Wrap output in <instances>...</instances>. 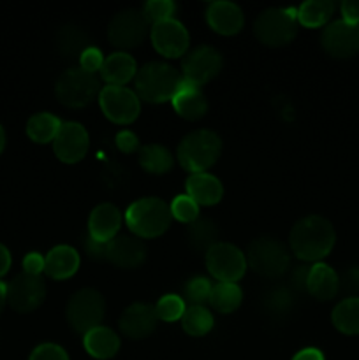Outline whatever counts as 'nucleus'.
<instances>
[{
	"mask_svg": "<svg viewBox=\"0 0 359 360\" xmlns=\"http://www.w3.org/2000/svg\"><path fill=\"white\" fill-rule=\"evenodd\" d=\"M157 313L155 306L146 302H134L120 316V330L130 340H144L157 327Z\"/></svg>",
	"mask_w": 359,
	"mask_h": 360,
	"instance_id": "obj_18",
	"label": "nucleus"
},
{
	"mask_svg": "<svg viewBox=\"0 0 359 360\" xmlns=\"http://www.w3.org/2000/svg\"><path fill=\"white\" fill-rule=\"evenodd\" d=\"M176 11V4L171 0H150L143 6V16L148 23H160V21L171 20Z\"/></svg>",
	"mask_w": 359,
	"mask_h": 360,
	"instance_id": "obj_38",
	"label": "nucleus"
},
{
	"mask_svg": "<svg viewBox=\"0 0 359 360\" xmlns=\"http://www.w3.org/2000/svg\"><path fill=\"white\" fill-rule=\"evenodd\" d=\"M55 94L60 104L65 108L80 109L90 104L97 94H101V84L95 74L87 72L81 67H73L58 77Z\"/></svg>",
	"mask_w": 359,
	"mask_h": 360,
	"instance_id": "obj_7",
	"label": "nucleus"
},
{
	"mask_svg": "<svg viewBox=\"0 0 359 360\" xmlns=\"http://www.w3.org/2000/svg\"><path fill=\"white\" fill-rule=\"evenodd\" d=\"M151 42L153 48L165 58H180L189 49V32L178 20L160 21L151 27Z\"/></svg>",
	"mask_w": 359,
	"mask_h": 360,
	"instance_id": "obj_15",
	"label": "nucleus"
},
{
	"mask_svg": "<svg viewBox=\"0 0 359 360\" xmlns=\"http://www.w3.org/2000/svg\"><path fill=\"white\" fill-rule=\"evenodd\" d=\"M99 104L108 120L118 125H129L139 116L141 102L136 91L125 86H106L99 94Z\"/></svg>",
	"mask_w": 359,
	"mask_h": 360,
	"instance_id": "obj_10",
	"label": "nucleus"
},
{
	"mask_svg": "<svg viewBox=\"0 0 359 360\" xmlns=\"http://www.w3.org/2000/svg\"><path fill=\"white\" fill-rule=\"evenodd\" d=\"M222 141L213 130H194L183 137L178 146V160L183 169L192 174L206 172L218 160Z\"/></svg>",
	"mask_w": 359,
	"mask_h": 360,
	"instance_id": "obj_4",
	"label": "nucleus"
},
{
	"mask_svg": "<svg viewBox=\"0 0 359 360\" xmlns=\"http://www.w3.org/2000/svg\"><path fill=\"white\" fill-rule=\"evenodd\" d=\"M211 288H213V285L210 283L208 278H192V280L187 281L185 288H183V295H185L183 301L189 302L190 306H204L206 302H210Z\"/></svg>",
	"mask_w": 359,
	"mask_h": 360,
	"instance_id": "obj_37",
	"label": "nucleus"
},
{
	"mask_svg": "<svg viewBox=\"0 0 359 360\" xmlns=\"http://www.w3.org/2000/svg\"><path fill=\"white\" fill-rule=\"evenodd\" d=\"M136 60L123 51L109 55L101 69V76L108 86H125L130 79L136 77Z\"/></svg>",
	"mask_w": 359,
	"mask_h": 360,
	"instance_id": "obj_24",
	"label": "nucleus"
},
{
	"mask_svg": "<svg viewBox=\"0 0 359 360\" xmlns=\"http://www.w3.org/2000/svg\"><path fill=\"white\" fill-rule=\"evenodd\" d=\"M308 273H310V267H306V266L292 267V271L289 273L287 287L291 288L292 292H296V294H305V292H308L306 290V283H308Z\"/></svg>",
	"mask_w": 359,
	"mask_h": 360,
	"instance_id": "obj_42",
	"label": "nucleus"
},
{
	"mask_svg": "<svg viewBox=\"0 0 359 360\" xmlns=\"http://www.w3.org/2000/svg\"><path fill=\"white\" fill-rule=\"evenodd\" d=\"M292 360H324V355L317 348H305V350L298 352Z\"/></svg>",
	"mask_w": 359,
	"mask_h": 360,
	"instance_id": "obj_48",
	"label": "nucleus"
},
{
	"mask_svg": "<svg viewBox=\"0 0 359 360\" xmlns=\"http://www.w3.org/2000/svg\"><path fill=\"white\" fill-rule=\"evenodd\" d=\"M253 34L263 44L278 48L285 46L298 34V11L271 7L253 21Z\"/></svg>",
	"mask_w": 359,
	"mask_h": 360,
	"instance_id": "obj_5",
	"label": "nucleus"
},
{
	"mask_svg": "<svg viewBox=\"0 0 359 360\" xmlns=\"http://www.w3.org/2000/svg\"><path fill=\"white\" fill-rule=\"evenodd\" d=\"M187 239L196 252L208 253L218 241V227L210 218H197L187 227Z\"/></svg>",
	"mask_w": 359,
	"mask_h": 360,
	"instance_id": "obj_27",
	"label": "nucleus"
},
{
	"mask_svg": "<svg viewBox=\"0 0 359 360\" xmlns=\"http://www.w3.org/2000/svg\"><path fill=\"white\" fill-rule=\"evenodd\" d=\"M28 360H69V355L62 347L53 343L39 345L34 352H32Z\"/></svg>",
	"mask_w": 359,
	"mask_h": 360,
	"instance_id": "obj_40",
	"label": "nucleus"
},
{
	"mask_svg": "<svg viewBox=\"0 0 359 360\" xmlns=\"http://www.w3.org/2000/svg\"><path fill=\"white\" fill-rule=\"evenodd\" d=\"M137 144H139V141H137V137L134 136L132 132H129V130H123V132H120L118 136H116V146H118V150L123 151V153H134V151L137 150Z\"/></svg>",
	"mask_w": 359,
	"mask_h": 360,
	"instance_id": "obj_44",
	"label": "nucleus"
},
{
	"mask_svg": "<svg viewBox=\"0 0 359 360\" xmlns=\"http://www.w3.org/2000/svg\"><path fill=\"white\" fill-rule=\"evenodd\" d=\"M336 234L329 220L322 217H306L292 227L289 245L292 253L305 262H317L333 250Z\"/></svg>",
	"mask_w": 359,
	"mask_h": 360,
	"instance_id": "obj_1",
	"label": "nucleus"
},
{
	"mask_svg": "<svg viewBox=\"0 0 359 360\" xmlns=\"http://www.w3.org/2000/svg\"><path fill=\"white\" fill-rule=\"evenodd\" d=\"M183 76L172 65L162 62H150L137 70L134 77L136 95L151 104L172 101L182 84Z\"/></svg>",
	"mask_w": 359,
	"mask_h": 360,
	"instance_id": "obj_2",
	"label": "nucleus"
},
{
	"mask_svg": "<svg viewBox=\"0 0 359 360\" xmlns=\"http://www.w3.org/2000/svg\"><path fill=\"white\" fill-rule=\"evenodd\" d=\"M58 49L62 55L69 56V58H76V56L83 55V51H87L90 48V41H88L87 34L81 30L80 27H74V25H67L62 30L58 32Z\"/></svg>",
	"mask_w": 359,
	"mask_h": 360,
	"instance_id": "obj_35",
	"label": "nucleus"
},
{
	"mask_svg": "<svg viewBox=\"0 0 359 360\" xmlns=\"http://www.w3.org/2000/svg\"><path fill=\"white\" fill-rule=\"evenodd\" d=\"M172 221L171 210L157 197H144L130 204L125 211V224L136 238L153 239L164 234Z\"/></svg>",
	"mask_w": 359,
	"mask_h": 360,
	"instance_id": "obj_3",
	"label": "nucleus"
},
{
	"mask_svg": "<svg viewBox=\"0 0 359 360\" xmlns=\"http://www.w3.org/2000/svg\"><path fill=\"white\" fill-rule=\"evenodd\" d=\"M296 295L298 294L292 292L287 285H278V287L270 288L263 299L264 309L273 319H284L294 309Z\"/></svg>",
	"mask_w": 359,
	"mask_h": 360,
	"instance_id": "obj_29",
	"label": "nucleus"
},
{
	"mask_svg": "<svg viewBox=\"0 0 359 360\" xmlns=\"http://www.w3.org/2000/svg\"><path fill=\"white\" fill-rule=\"evenodd\" d=\"M46 285L41 276L21 273L7 285V302L18 313H30L42 304Z\"/></svg>",
	"mask_w": 359,
	"mask_h": 360,
	"instance_id": "obj_13",
	"label": "nucleus"
},
{
	"mask_svg": "<svg viewBox=\"0 0 359 360\" xmlns=\"http://www.w3.org/2000/svg\"><path fill=\"white\" fill-rule=\"evenodd\" d=\"M172 108L178 112L182 118L190 120V122H196L201 120L208 111V101L204 97L203 90L196 84L189 83V81L183 79L180 84L178 91L172 97Z\"/></svg>",
	"mask_w": 359,
	"mask_h": 360,
	"instance_id": "obj_21",
	"label": "nucleus"
},
{
	"mask_svg": "<svg viewBox=\"0 0 359 360\" xmlns=\"http://www.w3.org/2000/svg\"><path fill=\"white\" fill-rule=\"evenodd\" d=\"M246 264L263 278H280L291 267V253L284 243L273 238H259L250 243Z\"/></svg>",
	"mask_w": 359,
	"mask_h": 360,
	"instance_id": "obj_6",
	"label": "nucleus"
},
{
	"mask_svg": "<svg viewBox=\"0 0 359 360\" xmlns=\"http://www.w3.org/2000/svg\"><path fill=\"white\" fill-rule=\"evenodd\" d=\"M139 165L150 174H165L172 169L175 160L168 148L160 144H146L139 150Z\"/></svg>",
	"mask_w": 359,
	"mask_h": 360,
	"instance_id": "obj_28",
	"label": "nucleus"
},
{
	"mask_svg": "<svg viewBox=\"0 0 359 360\" xmlns=\"http://www.w3.org/2000/svg\"><path fill=\"white\" fill-rule=\"evenodd\" d=\"M4 146H6V132H4L2 125H0V153L4 151Z\"/></svg>",
	"mask_w": 359,
	"mask_h": 360,
	"instance_id": "obj_51",
	"label": "nucleus"
},
{
	"mask_svg": "<svg viewBox=\"0 0 359 360\" xmlns=\"http://www.w3.org/2000/svg\"><path fill=\"white\" fill-rule=\"evenodd\" d=\"M320 44L327 55L334 58H351L359 53V25L344 20L333 21L324 28Z\"/></svg>",
	"mask_w": 359,
	"mask_h": 360,
	"instance_id": "obj_14",
	"label": "nucleus"
},
{
	"mask_svg": "<svg viewBox=\"0 0 359 360\" xmlns=\"http://www.w3.org/2000/svg\"><path fill=\"white\" fill-rule=\"evenodd\" d=\"M206 21L217 34L236 35L243 28L245 16L232 2H211L206 9Z\"/></svg>",
	"mask_w": 359,
	"mask_h": 360,
	"instance_id": "obj_20",
	"label": "nucleus"
},
{
	"mask_svg": "<svg viewBox=\"0 0 359 360\" xmlns=\"http://www.w3.org/2000/svg\"><path fill=\"white\" fill-rule=\"evenodd\" d=\"M206 266L218 283H236L246 271V257L231 243H217L206 253Z\"/></svg>",
	"mask_w": 359,
	"mask_h": 360,
	"instance_id": "obj_9",
	"label": "nucleus"
},
{
	"mask_svg": "<svg viewBox=\"0 0 359 360\" xmlns=\"http://www.w3.org/2000/svg\"><path fill=\"white\" fill-rule=\"evenodd\" d=\"M106 313V301L94 288L77 290L69 299L65 308V316L69 326L77 334L90 333L95 327H101Z\"/></svg>",
	"mask_w": 359,
	"mask_h": 360,
	"instance_id": "obj_8",
	"label": "nucleus"
},
{
	"mask_svg": "<svg viewBox=\"0 0 359 360\" xmlns=\"http://www.w3.org/2000/svg\"><path fill=\"white\" fill-rule=\"evenodd\" d=\"M182 327L189 336L201 338L213 329V315L204 306H189L182 316Z\"/></svg>",
	"mask_w": 359,
	"mask_h": 360,
	"instance_id": "obj_34",
	"label": "nucleus"
},
{
	"mask_svg": "<svg viewBox=\"0 0 359 360\" xmlns=\"http://www.w3.org/2000/svg\"><path fill=\"white\" fill-rule=\"evenodd\" d=\"M187 195L197 206H215L224 197V186L215 176L208 172H197L187 179Z\"/></svg>",
	"mask_w": 359,
	"mask_h": 360,
	"instance_id": "obj_22",
	"label": "nucleus"
},
{
	"mask_svg": "<svg viewBox=\"0 0 359 360\" xmlns=\"http://www.w3.org/2000/svg\"><path fill=\"white\" fill-rule=\"evenodd\" d=\"M88 146H90V139H88L87 129L76 122L62 123L55 141H53L55 155L58 157V160L65 162V164H76V162L83 160Z\"/></svg>",
	"mask_w": 359,
	"mask_h": 360,
	"instance_id": "obj_16",
	"label": "nucleus"
},
{
	"mask_svg": "<svg viewBox=\"0 0 359 360\" xmlns=\"http://www.w3.org/2000/svg\"><path fill=\"white\" fill-rule=\"evenodd\" d=\"M6 302H7V285L4 283V281H0V313H2Z\"/></svg>",
	"mask_w": 359,
	"mask_h": 360,
	"instance_id": "obj_50",
	"label": "nucleus"
},
{
	"mask_svg": "<svg viewBox=\"0 0 359 360\" xmlns=\"http://www.w3.org/2000/svg\"><path fill=\"white\" fill-rule=\"evenodd\" d=\"M23 273L32 274V276H41V273L44 271V257L35 252L28 253L23 259Z\"/></svg>",
	"mask_w": 359,
	"mask_h": 360,
	"instance_id": "obj_43",
	"label": "nucleus"
},
{
	"mask_svg": "<svg viewBox=\"0 0 359 360\" xmlns=\"http://www.w3.org/2000/svg\"><path fill=\"white\" fill-rule=\"evenodd\" d=\"M80 269V253L73 246H55L44 257V273L53 280H67Z\"/></svg>",
	"mask_w": 359,
	"mask_h": 360,
	"instance_id": "obj_23",
	"label": "nucleus"
},
{
	"mask_svg": "<svg viewBox=\"0 0 359 360\" xmlns=\"http://www.w3.org/2000/svg\"><path fill=\"white\" fill-rule=\"evenodd\" d=\"M11 262H13V259H11L9 250H7L4 245H0V278H2L4 274H7V271H9L11 267Z\"/></svg>",
	"mask_w": 359,
	"mask_h": 360,
	"instance_id": "obj_49",
	"label": "nucleus"
},
{
	"mask_svg": "<svg viewBox=\"0 0 359 360\" xmlns=\"http://www.w3.org/2000/svg\"><path fill=\"white\" fill-rule=\"evenodd\" d=\"M60 127H62V122L55 115H51V112H37V115L28 120L27 136L37 144L53 143Z\"/></svg>",
	"mask_w": 359,
	"mask_h": 360,
	"instance_id": "obj_30",
	"label": "nucleus"
},
{
	"mask_svg": "<svg viewBox=\"0 0 359 360\" xmlns=\"http://www.w3.org/2000/svg\"><path fill=\"white\" fill-rule=\"evenodd\" d=\"M185 309V301H183V297H180V295L176 294L164 295V297L158 299V302L155 304L157 319L162 320V322H176V320H182Z\"/></svg>",
	"mask_w": 359,
	"mask_h": 360,
	"instance_id": "obj_36",
	"label": "nucleus"
},
{
	"mask_svg": "<svg viewBox=\"0 0 359 360\" xmlns=\"http://www.w3.org/2000/svg\"><path fill=\"white\" fill-rule=\"evenodd\" d=\"M106 260L122 269H137L146 260V246L136 236L118 234L108 243Z\"/></svg>",
	"mask_w": 359,
	"mask_h": 360,
	"instance_id": "obj_17",
	"label": "nucleus"
},
{
	"mask_svg": "<svg viewBox=\"0 0 359 360\" xmlns=\"http://www.w3.org/2000/svg\"><path fill=\"white\" fill-rule=\"evenodd\" d=\"M334 4L331 0H310L299 6L298 21L306 28H319L333 16Z\"/></svg>",
	"mask_w": 359,
	"mask_h": 360,
	"instance_id": "obj_33",
	"label": "nucleus"
},
{
	"mask_svg": "<svg viewBox=\"0 0 359 360\" xmlns=\"http://www.w3.org/2000/svg\"><path fill=\"white\" fill-rule=\"evenodd\" d=\"M340 285L344 290L351 292V294H358L359 292V267H352V269L345 271L344 278L340 280Z\"/></svg>",
	"mask_w": 359,
	"mask_h": 360,
	"instance_id": "obj_46",
	"label": "nucleus"
},
{
	"mask_svg": "<svg viewBox=\"0 0 359 360\" xmlns=\"http://www.w3.org/2000/svg\"><path fill=\"white\" fill-rule=\"evenodd\" d=\"M243 301V292L238 283H217L211 288L210 304L222 315L234 313Z\"/></svg>",
	"mask_w": 359,
	"mask_h": 360,
	"instance_id": "obj_32",
	"label": "nucleus"
},
{
	"mask_svg": "<svg viewBox=\"0 0 359 360\" xmlns=\"http://www.w3.org/2000/svg\"><path fill=\"white\" fill-rule=\"evenodd\" d=\"M148 35V21L141 11L125 9L115 14L108 27V37L115 48L129 49L143 44Z\"/></svg>",
	"mask_w": 359,
	"mask_h": 360,
	"instance_id": "obj_11",
	"label": "nucleus"
},
{
	"mask_svg": "<svg viewBox=\"0 0 359 360\" xmlns=\"http://www.w3.org/2000/svg\"><path fill=\"white\" fill-rule=\"evenodd\" d=\"M222 63L224 60L217 49L211 46H197L183 58V79L201 88L220 72Z\"/></svg>",
	"mask_w": 359,
	"mask_h": 360,
	"instance_id": "obj_12",
	"label": "nucleus"
},
{
	"mask_svg": "<svg viewBox=\"0 0 359 360\" xmlns=\"http://www.w3.org/2000/svg\"><path fill=\"white\" fill-rule=\"evenodd\" d=\"M344 21L352 25H359V0H345L340 6Z\"/></svg>",
	"mask_w": 359,
	"mask_h": 360,
	"instance_id": "obj_45",
	"label": "nucleus"
},
{
	"mask_svg": "<svg viewBox=\"0 0 359 360\" xmlns=\"http://www.w3.org/2000/svg\"><path fill=\"white\" fill-rule=\"evenodd\" d=\"M122 227V213L113 204H101L88 218V236L99 243H109L118 236Z\"/></svg>",
	"mask_w": 359,
	"mask_h": 360,
	"instance_id": "obj_19",
	"label": "nucleus"
},
{
	"mask_svg": "<svg viewBox=\"0 0 359 360\" xmlns=\"http://www.w3.org/2000/svg\"><path fill=\"white\" fill-rule=\"evenodd\" d=\"M104 60L106 58L102 56L101 49L90 46V48H88L87 51H83V55L80 56V67L83 70H87V72L95 74L97 70L102 69V63H104Z\"/></svg>",
	"mask_w": 359,
	"mask_h": 360,
	"instance_id": "obj_41",
	"label": "nucleus"
},
{
	"mask_svg": "<svg viewBox=\"0 0 359 360\" xmlns=\"http://www.w3.org/2000/svg\"><path fill=\"white\" fill-rule=\"evenodd\" d=\"M84 250H87L88 255L95 260H106V252H108V243H99L95 239H92L90 236L84 241Z\"/></svg>",
	"mask_w": 359,
	"mask_h": 360,
	"instance_id": "obj_47",
	"label": "nucleus"
},
{
	"mask_svg": "<svg viewBox=\"0 0 359 360\" xmlns=\"http://www.w3.org/2000/svg\"><path fill=\"white\" fill-rule=\"evenodd\" d=\"M172 218L183 224H192L199 218V206L189 195H178L169 206Z\"/></svg>",
	"mask_w": 359,
	"mask_h": 360,
	"instance_id": "obj_39",
	"label": "nucleus"
},
{
	"mask_svg": "<svg viewBox=\"0 0 359 360\" xmlns=\"http://www.w3.org/2000/svg\"><path fill=\"white\" fill-rule=\"evenodd\" d=\"M333 326L347 336L359 334V297H347L333 309Z\"/></svg>",
	"mask_w": 359,
	"mask_h": 360,
	"instance_id": "obj_31",
	"label": "nucleus"
},
{
	"mask_svg": "<svg viewBox=\"0 0 359 360\" xmlns=\"http://www.w3.org/2000/svg\"><path fill=\"white\" fill-rule=\"evenodd\" d=\"M83 345L84 350L88 352V355H92V357L99 360H108L118 354L120 338L116 336L115 330L101 326L84 334Z\"/></svg>",
	"mask_w": 359,
	"mask_h": 360,
	"instance_id": "obj_26",
	"label": "nucleus"
},
{
	"mask_svg": "<svg viewBox=\"0 0 359 360\" xmlns=\"http://www.w3.org/2000/svg\"><path fill=\"white\" fill-rule=\"evenodd\" d=\"M338 288H340V278L334 273L333 267L322 262L310 267L306 290L312 297L319 299V301H329L336 295Z\"/></svg>",
	"mask_w": 359,
	"mask_h": 360,
	"instance_id": "obj_25",
	"label": "nucleus"
}]
</instances>
